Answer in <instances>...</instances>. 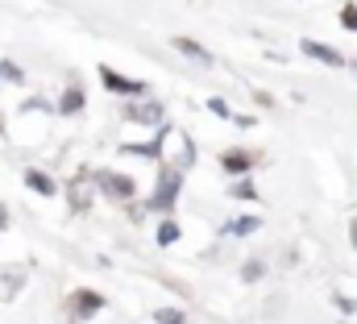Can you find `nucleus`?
I'll return each mask as SVG.
<instances>
[{"instance_id": "1", "label": "nucleus", "mask_w": 357, "mask_h": 324, "mask_svg": "<svg viewBox=\"0 0 357 324\" xmlns=\"http://www.w3.org/2000/svg\"><path fill=\"white\" fill-rule=\"evenodd\" d=\"M178 187H183V175L178 170H162V179H158V191L150 196V208H158V212H171L178 200Z\"/></svg>"}, {"instance_id": "2", "label": "nucleus", "mask_w": 357, "mask_h": 324, "mask_svg": "<svg viewBox=\"0 0 357 324\" xmlns=\"http://www.w3.org/2000/svg\"><path fill=\"white\" fill-rule=\"evenodd\" d=\"M96 183H100V191L112 196V200H129V196H133V179H125V175H116V170H100Z\"/></svg>"}, {"instance_id": "3", "label": "nucleus", "mask_w": 357, "mask_h": 324, "mask_svg": "<svg viewBox=\"0 0 357 324\" xmlns=\"http://www.w3.org/2000/svg\"><path fill=\"white\" fill-rule=\"evenodd\" d=\"M100 80H104V87H108V91H121V96H137V91L146 87L142 80H125V75H116L112 67H100Z\"/></svg>"}, {"instance_id": "4", "label": "nucleus", "mask_w": 357, "mask_h": 324, "mask_svg": "<svg viewBox=\"0 0 357 324\" xmlns=\"http://www.w3.org/2000/svg\"><path fill=\"white\" fill-rule=\"evenodd\" d=\"M299 50H303L307 59H316V63H328V67H345V59H341L333 46H324V42H312V38H307V42H299Z\"/></svg>"}, {"instance_id": "5", "label": "nucleus", "mask_w": 357, "mask_h": 324, "mask_svg": "<svg viewBox=\"0 0 357 324\" xmlns=\"http://www.w3.org/2000/svg\"><path fill=\"white\" fill-rule=\"evenodd\" d=\"M175 50L187 54V59H195V63H204V67H212V54H208L199 42H191V38H175Z\"/></svg>"}, {"instance_id": "6", "label": "nucleus", "mask_w": 357, "mask_h": 324, "mask_svg": "<svg viewBox=\"0 0 357 324\" xmlns=\"http://www.w3.org/2000/svg\"><path fill=\"white\" fill-rule=\"evenodd\" d=\"M25 187L29 191H38V196H54L59 187H54V179L50 175H42V170H25Z\"/></svg>"}, {"instance_id": "7", "label": "nucleus", "mask_w": 357, "mask_h": 324, "mask_svg": "<svg viewBox=\"0 0 357 324\" xmlns=\"http://www.w3.org/2000/svg\"><path fill=\"white\" fill-rule=\"evenodd\" d=\"M100 308H104V300H100L96 291H79V295H75V316H84V321H88V316H96Z\"/></svg>"}, {"instance_id": "8", "label": "nucleus", "mask_w": 357, "mask_h": 324, "mask_svg": "<svg viewBox=\"0 0 357 324\" xmlns=\"http://www.w3.org/2000/svg\"><path fill=\"white\" fill-rule=\"evenodd\" d=\"M220 162H225V170H233V175H245V170L254 166V154H250V150H229Z\"/></svg>"}, {"instance_id": "9", "label": "nucleus", "mask_w": 357, "mask_h": 324, "mask_svg": "<svg viewBox=\"0 0 357 324\" xmlns=\"http://www.w3.org/2000/svg\"><path fill=\"white\" fill-rule=\"evenodd\" d=\"M129 121H142V125H158V121H162V108H158V104H133V108H129Z\"/></svg>"}, {"instance_id": "10", "label": "nucleus", "mask_w": 357, "mask_h": 324, "mask_svg": "<svg viewBox=\"0 0 357 324\" xmlns=\"http://www.w3.org/2000/svg\"><path fill=\"white\" fill-rule=\"evenodd\" d=\"M79 108H84V87L71 83V87L63 91V100H59V112H79Z\"/></svg>"}, {"instance_id": "11", "label": "nucleus", "mask_w": 357, "mask_h": 324, "mask_svg": "<svg viewBox=\"0 0 357 324\" xmlns=\"http://www.w3.org/2000/svg\"><path fill=\"white\" fill-rule=\"evenodd\" d=\"M258 216H241V221H233V225H225V233H233V237H245V233H258Z\"/></svg>"}, {"instance_id": "12", "label": "nucleus", "mask_w": 357, "mask_h": 324, "mask_svg": "<svg viewBox=\"0 0 357 324\" xmlns=\"http://www.w3.org/2000/svg\"><path fill=\"white\" fill-rule=\"evenodd\" d=\"M178 242V225L175 221H162L158 225V245H175Z\"/></svg>"}, {"instance_id": "13", "label": "nucleus", "mask_w": 357, "mask_h": 324, "mask_svg": "<svg viewBox=\"0 0 357 324\" xmlns=\"http://www.w3.org/2000/svg\"><path fill=\"white\" fill-rule=\"evenodd\" d=\"M154 321H158V324H187L178 308H158V312H154Z\"/></svg>"}, {"instance_id": "14", "label": "nucleus", "mask_w": 357, "mask_h": 324, "mask_svg": "<svg viewBox=\"0 0 357 324\" xmlns=\"http://www.w3.org/2000/svg\"><path fill=\"white\" fill-rule=\"evenodd\" d=\"M0 80H8V83H21V80H25V71H21L17 63H0Z\"/></svg>"}, {"instance_id": "15", "label": "nucleus", "mask_w": 357, "mask_h": 324, "mask_svg": "<svg viewBox=\"0 0 357 324\" xmlns=\"http://www.w3.org/2000/svg\"><path fill=\"white\" fill-rule=\"evenodd\" d=\"M229 191H233L237 200H254V183H250V179H241V183H233Z\"/></svg>"}, {"instance_id": "16", "label": "nucleus", "mask_w": 357, "mask_h": 324, "mask_svg": "<svg viewBox=\"0 0 357 324\" xmlns=\"http://www.w3.org/2000/svg\"><path fill=\"white\" fill-rule=\"evenodd\" d=\"M341 25H345V29H357V8H354V4H345V8H341Z\"/></svg>"}, {"instance_id": "17", "label": "nucleus", "mask_w": 357, "mask_h": 324, "mask_svg": "<svg viewBox=\"0 0 357 324\" xmlns=\"http://www.w3.org/2000/svg\"><path fill=\"white\" fill-rule=\"evenodd\" d=\"M241 274H245L250 283H254V279H262V262H245V270H241Z\"/></svg>"}, {"instance_id": "18", "label": "nucleus", "mask_w": 357, "mask_h": 324, "mask_svg": "<svg viewBox=\"0 0 357 324\" xmlns=\"http://www.w3.org/2000/svg\"><path fill=\"white\" fill-rule=\"evenodd\" d=\"M208 108H212V112H216V117H233V112H229V104H225V100H212V104H208Z\"/></svg>"}, {"instance_id": "19", "label": "nucleus", "mask_w": 357, "mask_h": 324, "mask_svg": "<svg viewBox=\"0 0 357 324\" xmlns=\"http://www.w3.org/2000/svg\"><path fill=\"white\" fill-rule=\"evenodd\" d=\"M4 225H8V212H4V208H0V229H4Z\"/></svg>"}, {"instance_id": "20", "label": "nucleus", "mask_w": 357, "mask_h": 324, "mask_svg": "<svg viewBox=\"0 0 357 324\" xmlns=\"http://www.w3.org/2000/svg\"><path fill=\"white\" fill-rule=\"evenodd\" d=\"M349 233H354V245H357V221H354V225H349Z\"/></svg>"}]
</instances>
